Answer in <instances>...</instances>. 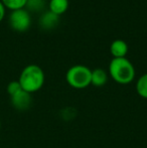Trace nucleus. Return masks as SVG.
I'll return each instance as SVG.
<instances>
[{"mask_svg": "<svg viewBox=\"0 0 147 148\" xmlns=\"http://www.w3.org/2000/svg\"><path fill=\"white\" fill-rule=\"evenodd\" d=\"M109 75L119 85H129L134 81L136 71L133 64L127 58L112 59L109 64Z\"/></svg>", "mask_w": 147, "mask_h": 148, "instance_id": "nucleus-1", "label": "nucleus"}, {"mask_svg": "<svg viewBox=\"0 0 147 148\" xmlns=\"http://www.w3.org/2000/svg\"><path fill=\"white\" fill-rule=\"evenodd\" d=\"M45 76L43 70L37 64H28L20 73L19 82L21 89L29 94L39 91L44 85Z\"/></svg>", "mask_w": 147, "mask_h": 148, "instance_id": "nucleus-2", "label": "nucleus"}, {"mask_svg": "<svg viewBox=\"0 0 147 148\" xmlns=\"http://www.w3.org/2000/svg\"><path fill=\"white\" fill-rule=\"evenodd\" d=\"M92 70L84 64H76L67 71L66 81L70 87L77 90L88 88L91 85Z\"/></svg>", "mask_w": 147, "mask_h": 148, "instance_id": "nucleus-3", "label": "nucleus"}, {"mask_svg": "<svg viewBox=\"0 0 147 148\" xmlns=\"http://www.w3.org/2000/svg\"><path fill=\"white\" fill-rule=\"evenodd\" d=\"M9 24L11 28L18 32H24L30 27L31 16L25 8L11 11L9 15Z\"/></svg>", "mask_w": 147, "mask_h": 148, "instance_id": "nucleus-4", "label": "nucleus"}, {"mask_svg": "<svg viewBox=\"0 0 147 148\" xmlns=\"http://www.w3.org/2000/svg\"><path fill=\"white\" fill-rule=\"evenodd\" d=\"M10 101H11V105L13 106L14 109L18 110V111H25V110L29 109L30 105H31V94L21 90L15 95L11 96Z\"/></svg>", "mask_w": 147, "mask_h": 148, "instance_id": "nucleus-5", "label": "nucleus"}, {"mask_svg": "<svg viewBox=\"0 0 147 148\" xmlns=\"http://www.w3.org/2000/svg\"><path fill=\"white\" fill-rule=\"evenodd\" d=\"M59 21V16H57V14L53 13L49 10L45 11L44 13H42L39 17V25L42 29L45 30H51L53 28H55L57 25Z\"/></svg>", "mask_w": 147, "mask_h": 148, "instance_id": "nucleus-6", "label": "nucleus"}, {"mask_svg": "<svg viewBox=\"0 0 147 148\" xmlns=\"http://www.w3.org/2000/svg\"><path fill=\"white\" fill-rule=\"evenodd\" d=\"M110 53L113 59L126 58L128 53V45L123 39H116L110 45Z\"/></svg>", "mask_w": 147, "mask_h": 148, "instance_id": "nucleus-7", "label": "nucleus"}, {"mask_svg": "<svg viewBox=\"0 0 147 148\" xmlns=\"http://www.w3.org/2000/svg\"><path fill=\"white\" fill-rule=\"evenodd\" d=\"M108 81V74L103 69H95L92 71L91 85L95 87H103Z\"/></svg>", "mask_w": 147, "mask_h": 148, "instance_id": "nucleus-8", "label": "nucleus"}, {"mask_svg": "<svg viewBox=\"0 0 147 148\" xmlns=\"http://www.w3.org/2000/svg\"><path fill=\"white\" fill-rule=\"evenodd\" d=\"M69 8V0H51L49 3V10L53 13L61 16Z\"/></svg>", "mask_w": 147, "mask_h": 148, "instance_id": "nucleus-9", "label": "nucleus"}, {"mask_svg": "<svg viewBox=\"0 0 147 148\" xmlns=\"http://www.w3.org/2000/svg\"><path fill=\"white\" fill-rule=\"evenodd\" d=\"M136 93L143 99H147V73L143 74L137 80L135 85Z\"/></svg>", "mask_w": 147, "mask_h": 148, "instance_id": "nucleus-10", "label": "nucleus"}, {"mask_svg": "<svg viewBox=\"0 0 147 148\" xmlns=\"http://www.w3.org/2000/svg\"><path fill=\"white\" fill-rule=\"evenodd\" d=\"M1 2L3 3L4 7L13 11V10L25 8L27 0H1Z\"/></svg>", "mask_w": 147, "mask_h": 148, "instance_id": "nucleus-11", "label": "nucleus"}, {"mask_svg": "<svg viewBox=\"0 0 147 148\" xmlns=\"http://www.w3.org/2000/svg\"><path fill=\"white\" fill-rule=\"evenodd\" d=\"M44 0H27L25 7H27V10H30V11L38 12L44 8Z\"/></svg>", "mask_w": 147, "mask_h": 148, "instance_id": "nucleus-12", "label": "nucleus"}, {"mask_svg": "<svg viewBox=\"0 0 147 148\" xmlns=\"http://www.w3.org/2000/svg\"><path fill=\"white\" fill-rule=\"evenodd\" d=\"M21 86H20L19 82L18 81H12L9 84L7 85V88H6V91H7L8 95L11 97V96L15 95L16 93H18L19 91H21Z\"/></svg>", "mask_w": 147, "mask_h": 148, "instance_id": "nucleus-13", "label": "nucleus"}, {"mask_svg": "<svg viewBox=\"0 0 147 148\" xmlns=\"http://www.w3.org/2000/svg\"><path fill=\"white\" fill-rule=\"evenodd\" d=\"M5 10H6V8L4 7L3 3H2L1 0H0V22L3 20L4 16H5Z\"/></svg>", "mask_w": 147, "mask_h": 148, "instance_id": "nucleus-14", "label": "nucleus"}, {"mask_svg": "<svg viewBox=\"0 0 147 148\" xmlns=\"http://www.w3.org/2000/svg\"><path fill=\"white\" fill-rule=\"evenodd\" d=\"M0 129H1V123H0Z\"/></svg>", "mask_w": 147, "mask_h": 148, "instance_id": "nucleus-15", "label": "nucleus"}]
</instances>
